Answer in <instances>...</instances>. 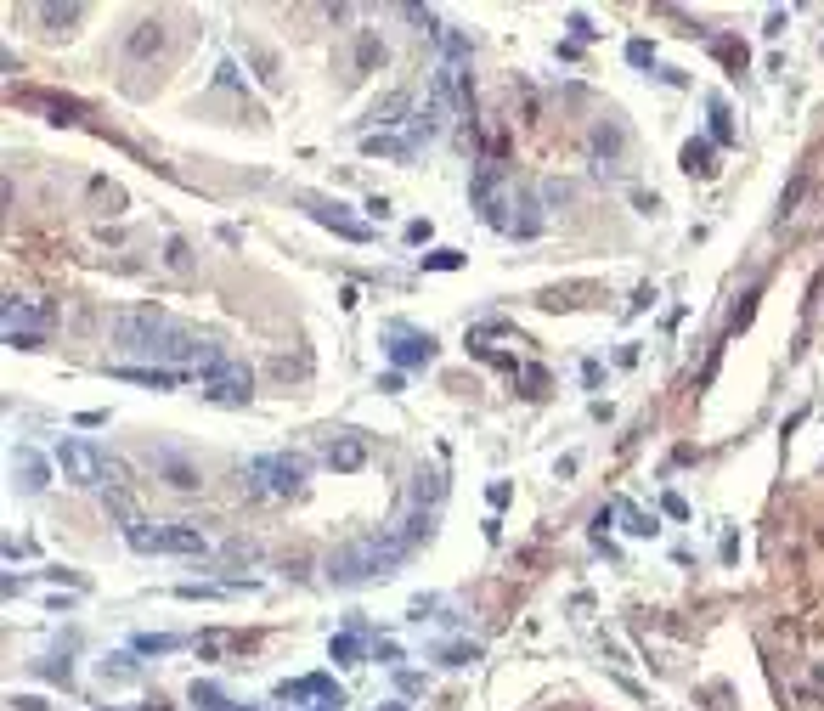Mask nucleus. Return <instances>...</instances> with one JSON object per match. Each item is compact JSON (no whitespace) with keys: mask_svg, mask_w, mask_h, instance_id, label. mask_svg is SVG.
<instances>
[{"mask_svg":"<svg viewBox=\"0 0 824 711\" xmlns=\"http://www.w3.org/2000/svg\"><path fill=\"white\" fill-rule=\"evenodd\" d=\"M435 531V508H412V503H401V514H396V525H384V531H373V537H362V542H350V548H339L333 553V565H328V576L339 587H356V582H373V576H390V570L407 559L418 542Z\"/></svg>","mask_w":824,"mask_h":711,"instance_id":"nucleus-1","label":"nucleus"},{"mask_svg":"<svg viewBox=\"0 0 824 711\" xmlns=\"http://www.w3.org/2000/svg\"><path fill=\"white\" fill-rule=\"evenodd\" d=\"M113 345L130 350V356H153V362H221V350H209L198 333H187L181 322L159 311V305H136V311L113 316Z\"/></svg>","mask_w":824,"mask_h":711,"instance_id":"nucleus-2","label":"nucleus"},{"mask_svg":"<svg viewBox=\"0 0 824 711\" xmlns=\"http://www.w3.org/2000/svg\"><path fill=\"white\" fill-rule=\"evenodd\" d=\"M249 486L260 497H294L305 486V458L300 452H266L249 463Z\"/></svg>","mask_w":824,"mask_h":711,"instance_id":"nucleus-3","label":"nucleus"},{"mask_svg":"<svg viewBox=\"0 0 824 711\" xmlns=\"http://www.w3.org/2000/svg\"><path fill=\"white\" fill-rule=\"evenodd\" d=\"M125 542L136 553H209V537L198 525H130Z\"/></svg>","mask_w":824,"mask_h":711,"instance_id":"nucleus-4","label":"nucleus"},{"mask_svg":"<svg viewBox=\"0 0 824 711\" xmlns=\"http://www.w3.org/2000/svg\"><path fill=\"white\" fill-rule=\"evenodd\" d=\"M51 463H57V474H63L68 486H102V474H108V458H102L91 441H74V435L57 441Z\"/></svg>","mask_w":824,"mask_h":711,"instance_id":"nucleus-5","label":"nucleus"},{"mask_svg":"<svg viewBox=\"0 0 824 711\" xmlns=\"http://www.w3.org/2000/svg\"><path fill=\"white\" fill-rule=\"evenodd\" d=\"M277 700H283V706H300V711H339L345 706V689H339L328 672H311V678L277 683Z\"/></svg>","mask_w":824,"mask_h":711,"instance_id":"nucleus-6","label":"nucleus"},{"mask_svg":"<svg viewBox=\"0 0 824 711\" xmlns=\"http://www.w3.org/2000/svg\"><path fill=\"white\" fill-rule=\"evenodd\" d=\"M51 328V305H34V300H6V345L17 350H34Z\"/></svg>","mask_w":824,"mask_h":711,"instance_id":"nucleus-7","label":"nucleus"},{"mask_svg":"<svg viewBox=\"0 0 824 711\" xmlns=\"http://www.w3.org/2000/svg\"><path fill=\"white\" fill-rule=\"evenodd\" d=\"M204 395L209 401H221V407H243L249 401V367L243 362H209L204 367Z\"/></svg>","mask_w":824,"mask_h":711,"instance_id":"nucleus-8","label":"nucleus"},{"mask_svg":"<svg viewBox=\"0 0 824 711\" xmlns=\"http://www.w3.org/2000/svg\"><path fill=\"white\" fill-rule=\"evenodd\" d=\"M300 204L311 209V215H317L322 226H333L339 237H350V243H367V237H373V226H367V221H350V215H339V204H328V198H311V192H305Z\"/></svg>","mask_w":824,"mask_h":711,"instance_id":"nucleus-9","label":"nucleus"},{"mask_svg":"<svg viewBox=\"0 0 824 711\" xmlns=\"http://www.w3.org/2000/svg\"><path fill=\"white\" fill-rule=\"evenodd\" d=\"M429 356H435V339H429V333H412V328L390 333V362L396 367H424Z\"/></svg>","mask_w":824,"mask_h":711,"instance_id":"nucleus-10","label":"nucleus"},{"mask_svg":"<svg viewBox=\"0 0 824 711\" xmlns=\"http://www.w3.org/2000/svg\"><path fill=\"white\" fill-rule=\"evenodd\" d=\"M113 373L130 384H153V390H181L187 384V373H175V367H113Z\"/></svg>","mask_w":824,"mask_h":711,"instance_id":"nucleus-11","label":"nucleus"},{"mask_svg":"<svg viewBox=\"0 0 824 711\" xmlns=\"http://www.w3.org/2000/svg\"><path fill=\"white\" fill-rule=\"evenodd\" d=\"M328 463H333V469H339V474L362 469V463H367V446L356 441V435H339V441L328 446Z\"/></svg>","mask_w":824,"mask_h":711,"instance_id":"nucleus-12","label":"nucleus"},{"mask_svg":"<svg viewBox=\"0 0 824 711\" xmlns=\"http://www.w3.org/2000/svg\"><path fill=\"white\" fill-rule=\"evenodd\" d=\"M175 593H181V599H232L238 582H181Z\"/></svg>","mask_w":824,"mask_h":711,"instance_id":"nucleus-13","label":"nucleus"},{"mask_svg":"<svg viewBox=\"0 0 824 711\" xmlns=\"http://www.w3.org/2000/svg\"><path fill=\"white\" fill-rule=\"evenodd\" d=\"M181 644H187V638H175V632H159V638L147 632V638H136V649H142V655H170V649H181Z\"/></svg>","mask_w":824,"mask_h":711,"instance_id":"nucleus-14","label":"nucleus"},{"mask_svg":"<svg viewBox=\"0 0 824 711\" xmlns=\"http://www.w3.org/2000/svg\"><path fill=\"white\" fill-rule=\"evenodd\" d=\"M12 469H23V486H29V491H40V486H46V469H40V463H34L29 452H17V458H12Z\"/></svg>","mask_w":824,"mask_h":711,"instance_id":"nucleus-15","label":"nucleus"},{"mask_svg":"<svg viewBox=\"0 0 824 711\" xmlns=\"http://www.w3.org/2000/svg\"><path fill=\"white\" fill-rule=\"evenodd\" d=\"M356 655H362V644H356L350 632H339V638H333V661H356Z\"/></svg>","mask_w":824,"mask_h":711,"instance_id":"nucleus-16","label":"nucleus"},{"mask_svg":"<svg viewBox=\"0 0 824 711\" xmlns=\"http://www.w3.org/2000/svg\"><path fill=\"white\" fill-rule=\"evenodd\" d=\"M683 164H689V170H700V175H712V164H706V147H700V142L683 147Z\"/></svg>","mask_w":824,"mask_h":711,"instance_id":"nucleus-17","label":"nucleus"},{"mask_svg":"<svg viewBox=\"0 0 824 711\" xmlns=\"http://www.w3.org/2000/svg\"><path fill=\"white\" fill-rule=\"evenodd\" d=\"M424 266H435V271H452V266H463V254H458V249H435V254H429V260H424Z\"/></svg>","mask_w":824,"mask_h":711,"instance_id":"nucleus-18","label":"nucleus"},{"mask_svg":"<svg viewBox=\"0 0 824 711\" xmlns=\"http://www.w3.org/2000/svg\"><path fill=\"white\" fill-rule=\"evenodd\" d=\"M40 17H46V23H74V17H80V6H63V12H57V6H40Z\"/></svg>","mask_w":824,"mask_h":711,"instance_id":"nucleus-19","label":"nucleus"}]
</instances>
